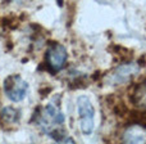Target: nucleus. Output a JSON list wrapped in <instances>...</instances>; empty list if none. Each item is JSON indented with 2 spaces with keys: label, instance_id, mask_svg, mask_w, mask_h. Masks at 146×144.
Here are the masks:
<instances>
[{
  "label": "nucleus",
  "instance_id": "nucleus-1",
  "mask_svg": "<svg viewBox=\"0 0 146 144\" xmlns=\"http://www.w3.org/2000/svg\"><path fill=\"white\" fill-rule=\"evenodd\" d=\"M63 113L53 104H48L44 108L42 113L40 115V119H38V125L41 126V129L53 138H58V134H62L59 131V126L63 125Z\"/></svg>",
  "mask_w": 146,
  "mask_h": 144
},
{
  "label": "nucleus",
  "instance_id": "nucleus-2",
  "mask_svg": "<svg viewBox=\"0 0 146 144\" xmlns=\"http://www.w3.org/2000/svg\"><path fill=\"white\" fill-rule=\"evenodd\" d=\"M77 112L82 134H92L95 127V108L87 96L81 95L77 98Z\"/></svg>",
  "mask_w": 146,
  "mask_h": 144
},
{
  "label": "nucleus",
  "instance_id": "nucleus-3",
  "mask_svg": "<svg viewBox=\"0 0 146 144\" xmlns=\"http://www.w3.org/2000/svg\"><path fill=\"white\" fill-rule=\"evenodd\" d=\"M4 93L12 102H21L26 98L28 84L19 75H10L4 80Z\"/></svg>",
  "mask_w": 146,
  "mask_h": 144
},
{
  "label": "nucleus",
  "instance_id": "nucleus-4",
  "mask_svg": "<svg viewBox=\"0 0 146 144\" xmlns=\"http://www.w3.org/2000/svg\"><path fill=\"white\" fill-rule=\"evenodd\" d=\"M67 49L62 44L54 43L49 46L46 52V61L53 71H59L64 67L67 61Z\"/></svg>",
  "mask_w": 146,
  "mask_h": 144
},
{
  "label": "nucleus",
  "instance_id": "nucleus-5",
  "mask_svg": "<svg viewBox=\"0 0 146 144\" xmlns=\"http://www.w3.org/2000/svg\"><path fill=\"white\" fill-rule=\"evenodd\" d=\"M139 72V67L133 63L129 64H122L121 67L114 71L113 76H111V82H114L115 85H119V84L127 82L128 80H131L136 73Z\"/></svg>",
  "mask_w": 146,
  "mask_h": 144
},
{
  "label": "nucleus",
  "instance_id": "nucleus-6",
  "mask_svg": "<svg viewBox=\"0 0 146 144\" xmlns=\"http://www.w3.org/2000/svg\"><path fill=\"white\" fill-rule=\"evenodd\" d=\"M124 144H146V129L132 125L124 133Z\"/></svg>",
  "mask_w": 146,
  "mask_h": 144
},
{
  "label": "nucleus",
  "instance_id": "nucleus-7",
  "mask_svg": "<svg viewBox=\"0 0 146 144\" xmlns=\"http://www.w3.org/2000/svg\"><path fill=\"white\" fill-rule=\"evenodd\" d=\"M21 112L14 107H5L1 111V120L7 124H17L19 121Z\"/></svg>",
  "mask_w": 146,
  "mask_h": 144
},
{
  "label": "nucleus",
  "instance_id": "nucleus-8",
  "mask_svg": "<svg viewBox=\"0 0 146 144\" xmlns=\"http://www.w3.org/2000/svg\"><path fill=\"white\" fill-rule=\"evenodd\" d=\"M58 144H74V142H73L71 138H64V139H62Z\"/></svg>",
  "mask_w": 146,
  "mask_h": 144
}]
</instances>
